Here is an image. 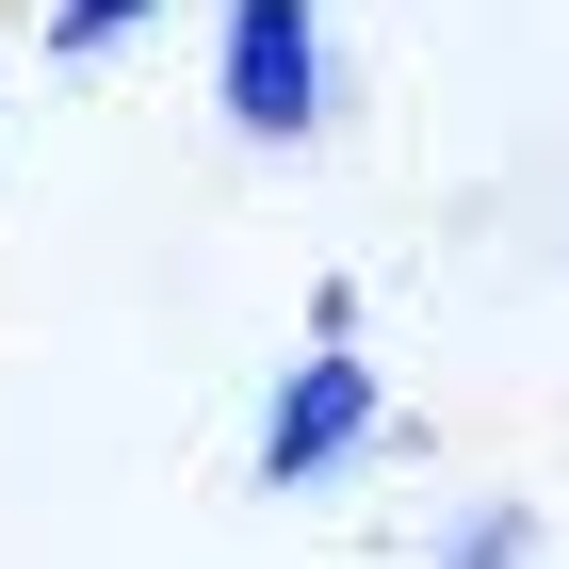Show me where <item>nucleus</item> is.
<instances>
[{"label": "nucleus", "instance_id": "3", "mask_svg": "<svg viewBox=\"0 0 569 569\" xmlns=\"http://www.w3.org/2000/svg\"><path fill=\"white\" fill-rule=\"evenodd\" d=\"M407 569H553V521H537L521 488H472V505H456Z\"/></svg>", "mask_w": 569, "mask_h": 569}, {"label": "nucleus", "instance_id": "2", "mask_svg": "<svg viewBox=\"0 0 569 569\" xmlns=\"http://www.w3.org/2000/svg\"><path fill=\"white\" fill-rule=\"evenodd\" d=\"M375 439H391L375 358H358V342H309V358H277L261 423H244V488H261V505H293V488H342Z\"/></svg>", "mask_w": 569, "mask_h": 569}, {"label": "nucleus", "instance_id": "5", "mask_svg": "<svg viewBox=\"0 0 569 569\" xmlns=\"http://www.w3.org/2000/svg\"><path fill=\"white\" fill-rule=\"evenodd\" d=\"M0 114H17V66H0Z\"/></svg>", "mask_w": 569, "mask_h": 569}, {"label": "nucleus", "instance_id": "4", "mask_svg": "<svg viewBox=\"0 0 569 569\" xmlns=\"http://www.w3.org/2000/svg\"><path fill=\"white\" fill-rule=\"evenodd\" d=\"M163 0H33V66H114Z\"/></svg>", "mask_w": 569, "mask_h": 569}, {"label": "nucleus", "instance_id": "1", "mask_svg": "<svg viewBox=\"0 0 569 569\" xmlns=\"http://www.w3.org/2000/svg\"><path fill=\"white\" fill-rule=\"evenodd\" d=\"M212 114L228 147H326V114H342L326 0H212Z\"/></svg>", "mask_w": 569, "mask_h": 569}]
</instances>
